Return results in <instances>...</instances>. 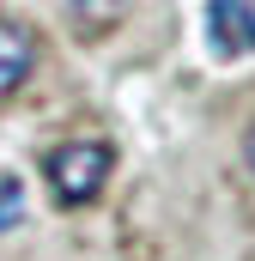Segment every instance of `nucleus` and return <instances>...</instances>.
<instances>
[{
  "label": "nucleus",
  "instance_id": "f257e3e1",
  "mask_svg": "<svg viewBox=\"0 0 255 261\" xmlns=\"http://www.w3.org/2000/svg\"><path fill=\"white\" fill-rule=\"evenodd\" d=\"M110 170H116V146L110 140H67V146H55L43 158L49 195L61 200V206H91V200L104 195Z\"/></svg>",
  "mask_w": 255,
  "mask_h": 261
},
{
  "label": "nucleus",
  "instance_id": "f03ea898",
  "mask_svg": "<svg viewBox=\"0 0 255 261\" xmlns=\"http://www.w3.org/2000/svg\"><path fill=\"white\" fill-rule=\"evenodd\" d=\"M207 37L219 61L255 55V6L249 0H207Z\"/></svg>",
  "mask_w": 255,
  "mask_h": 261
},
{
  "label": "nucleus",
  "instance_id": "7ed1b4c3",
  "mask_svg": "<svg viewBox=\"0 0 255 261\" xmlns=\"http://www.w3.org/2000/svg\"><path fill=\"white\" fill-rule=\"evenodd\" d=\"M55 6H61L67 31H73V37H85V43L110 37L128 12H134V0H55Z\"/></svg>",
  "mask_w": 255,
  "mask_h": 261
},
{
  "label": "nucleus",
  "instance_id": "20e7f679",
  "mask_svg": "<svg viewBox=\"0 0 255 261\" xmlns=\"http://www.w3.org/2000/svg\"><path fill=\"white\" fill-rule=\"evenodd\" d=\"M37 67V37L12 18H0V97H12Z\"/></svg>",
  "mask_w": 255,
  "mask_h": 261
},
{
  "label": "nucleus",
  "instance_id": "39448f33",
  "mask_svg": "<svg viewBox=\"0 0 255 261\" xmlns=\"http://www.w3.org/2000/svg\"><path fill=\"white\" fill-rule=\"evenodd\" d=\"M18 219H24V182L12 170H0V231H12Z\"/></svg>",
  "mask_w": 255,
  "mask_h": 261
},
{
  "label": "nucleus",
  "instance_id": "423d86ee",
  "mask_svg": "<svg viewBox=\"0 0 255 261\" xmlns=\"http://www.w3.org/2000/svg\"><path fill=\"white\" fill-rule=\"evenodd\" d=\"M243 164H249V170H255V128L243 134Z\"/></svg>",
  "mask_w": 255,
  "mask_h": 261
}]
</instances>
